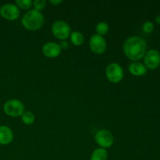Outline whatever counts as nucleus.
I'll list each match as a JSON object with an SVG mask.
<instances>
[{
    "mask_svg": "<svg viewBox=\"0 0 160 160\" xmlns=\"http://www.w3.org/2000/svg\"><path fill=\"white\" fill-rule=\"evenodd\" d=\"M123 50L128 59L133 62H138L145 56L147 50V43L142 37L131 36L124 42Z\"/></svg>",
    "mask_w": 160,
    "mask_h": 160,
    "instance_id": "f257e3e1",
    "label": "nucleus"
},
{
    "mask_svg": "<svg viewBox=\"0 0 160 160\" xmlns=\"http://www.w3.org/2000/svg\"><path fill=\"white\" fill-rule=\"evenodd\" d=\"M45 23V17L41 11L34 9H29L21 19L22 26L30 31L40 30Z\"/></svg>",
    "mask_w": 160,
    "mask_h": 160,
    "instance_id": "f03ea898",
    "label": "nucleus"
},
{
    "mask_svg": "<svg viewBox=\"0 0 160 160\" xmlns=\"http://www.w3.org/2000/svg\"><path fill=\"white\" fill-rule=\"evenodd\" d=\"M3 110L6 115L12 117H21L25 112L24 104L20 100L12 98L9 99L3 105Z\"/></svg>",
    "mask_w": 160,
    "mask_h": 160,
    "instance_id": "7ed1b4c3",
    "label": "nucleus"
},
{
    "mask_svg": "<svg viewBox=\"0 0 160 160\" xmlns=\"http://www.w3.org/2000/svg\"><path fill=\"white\" fill-rule=\"evenodd\" d=\"M71 28L68 23L63 20H57L52 26V33L56 38L60 41H66L70 38Z\"/></svg>",
    "mask_w": 160,
    "mask_h": 160,
    "instance_id": "20e7f679",
    "label": "nucleus"
},
{
    "mask_svg": "<svg viewBox=\"0 0 160 160\" xmlns=\"http://www.w3.org/2000/svg\"><path fill=\"white\" fill-rule=\"evenodd\" d=\"M106 77L111 83L117 84L123 79L124 72L120 64L117 62H111L106 67Z\"/></svg>",
    "mask_w": 160,
    "mask_h": 160,
    "instance_id": "39448f33",
    "label": "nucleus"
},
{
    "mask_svg": "<svg viewBox=\"0 0 160 160\" xmlns=\"http://www.w3.org/2000/svg\"><path fill=\"white\" fill-rule=\"evenodd\" d=\"M95 141L100 148L106 149L112 146L114 143V137L112 133L106 129L97 131L95 135Z\"/></svg>",
    "mask_w": 160,
    "mask_h": 160,
    "instance_id": "423d86ee",
    "label": "nucleus"
},
{
    "mask_svg": "<svg viewBox=\"0 0 160 160\" xmlns=\"http://www.w3.org/2000/svg\"><path fill=\"white\" fill-rule=\"evenodd\" d=\"M89 47L92 52L98 55L102 54L106 52L107 48V42L104 37L95 34L91 36L89 40Z\"/></svg>",
    "mask_w": 160,
    "mask_h": 160,
    "instance_id": "0eeeda50",
    "label": "nucleus"
},
{
    "mask_svg": "<svg viewBox=\"0 0 160 160\" xmlns=\"http://www.w3.org/2000/svg\"><path fill=\"white\" fill-rule=\"evenodd\" d=\"M20 9L12 3H6L0 7V15L5 20L13 21L20 17Z\"/></svg>",
    "mask_w": 160,
    "mask_h": 160,
    "instance_id": "6e6552de",
    "label": "nucleus"
},
{
    "mask_svg": "<svg viewBox=\"0 0 160 160\" xmlns=\"http://www.w3.org/2000/svg\"><path fill=\"white\" fill-rule=\"evenodd\" d=\"M144 65L146 68L155 70L160 65V53L156 49H151L146 52L144 56Z\"/></svg>",
    "mask_w": 160,
    "mask_h": 160,
    "instance_id": "1a4fd4ad",
    "label": "nucleus"
},
{
    "mask_svg": "<svg viewBox=\"0 0 160 160\" xmlns=\"http://www.w3.org/2000/svg\"><path fill=\"white\" fill-rule=\"evenodd\" d=\"M62 52L60 45L54 42H48L42 47V53L47 58L53 59L59 56Z\"/></svg>",
    "mask_w": 160,
    "mask_h": 160,
    "instance_id": "9d476101",
    "label": "nucleus"
},
{
    "mask_svg": "<svg viewBox=\"0 0 160 160\" xmlns=\"http://www.w3.org/2000/svg\"><path fill=\"white\" fill-rule=\"evenodd\" d=\"M13 140V132L12 129L6 125L0 126V145H7Z\"/></svg>",
    "mask_w": 160,
    "mask_h": 160,
    "instance_id": "9b49d317",
    "label": "nucleus"
},
{
    "mask_svg": "<svg viewBox=\"0 0 160 160\" xmlns=\"http://www.w3.org/2000/svg\"><path fill=\"white\" fill-rule=\"evenodd\" d=\"M130 73L135 77L144 76L147 73V68L143 63L140 62H133L128 66Z\"/></svg>",
    "mask_w": 160,
    "mask_h": 160,
    "instance_id": "f8f14e48",
    "label": "nucleus"
},
{
    "mask_svg": "<svg viewBox=\"0 0 160 160\" xmlns=\"http://www.w3.org/2000/svg\"><path fill=\"white\" fill-rule=\"evenodd\" d=\"M70 41L73 45L76 46H81L84 42V36L81 32L78 31H72L70 34Z\"/></svg>",
    "mask_w": 160,
    "mask_h": 160,
    "instance_id": "ddd939ff",
    "label": "nucleus"
},
{
    "mask_svg": "<svg viewBox=\"0 0 160 160\" xmlns=\"http://www.w3.org/2000/svg\"><path fill=\"white\" fill-rule=\"evenodd\" d=\"M108 152L105 148H98L92 152L90 160H107Z\"/></svg>",
    "mask_w": 160,
    "mask_h": 160,
    "instance_id": "4468645a",
    "label": "nucleus"
},
{
    "mask_svg": "<svg viewBox=\"0 0 160 160\" xmlns=\"http://www.w3.org/2000/svg\"><path fill=\"white\" fill-rule=\"evenodd\" d=\"M109 26L106 22L102 21L99 22L95 26V31H96V34H98L100 36H104L109 32Z\"/></svg>",
    "mask_w": 160,
    "mask_h": 160,
    "instance_id": "2eb2a0df",
    "label": "nucleus"
},
{
    "mask_svg": "<svg viewBox=\"0 0 160 160\" xmlns=\"http://www.w3.org/2000/svg\"><path fill=\"white\" fill-rule=\"evenodd\" d=\"M20 117H21V121L25 125H31L35 121V116L30 111H25Z\"/></svg>",
    "mask_w": 160,
    "mask_h": 160,
    "instance_id": "dca6fc26",
    "label": "nucleus"
},
{
    "mask_svg": "<svg viewBox=\"0 0 160 160\" xmlns=\"http://www.w3.org/2000/svg\"><path fill=\"white\" fill-rule=\"evenodd\" d=\"M33 1L31 0H16L15 5L19 8V9H30V8L32 6Z\"/></svg>",
    "mask_w": 160,
    "mask_h": 160,
    "instance_id": "f3484780",
    "label": "nucleus"
},
{
    "mask_svg": "<svg viewBox=\"0 0 160 160\" xmlns=\"http://www.w3.org/2000/svg\"><path fill=\"white\" fill-rule=\"evenodd\" d=\"M47 2L45 0H34L32 6L34 9L38 11H41L46 7Z\"/></svg>",
    "mask_w": 160,
    "mask_h": 160,
    "instance_id": "a211bd4d",
    "label": "nucleus"
},
{
    "mask_svg": "<svg viewBox=\"0 0 160 160\" xmlns=\"http://www.w3.org/2000/svg\"><path fill=\"white\" fill-rule=\"evenodd\" d=\"M142 29L145 33H151L154 30V24L150 21H146L142 25Z\"/></svg>",
    "mask_w": 160,
    "mask_h": 160,
    "instance_id": "6ab92c4d",
    "label": "nucleus"
},
{
    "mask_svg": "<svg viewBox=\"0 0 160 160\" xmlns=\"http://www.w3.org/2000/svg\"><path fill=\"white\" fill-rule=\"evenodd\" d=\"M49 3H51L52 5H53V6H59V5L62 4V1H61V0H51V1H49Z\"/></svg>",
    "mask_w": 160,
    "mask_h": 160,
    "instance_id": "aec40b11",
    "label": "nucleus"
},
{
    "mask_svg": "<svg viewBox=\"0 0 160 160\" xmlns=\"http://www.w3.org/2000/svg\"><path fill=\"white\" fill-rule=\"evenodd\" d=\"M60 45V47H61V48H67V47L69 46V45H68V42H67V41H62V42H61V45Z\"/></svg>",
    "mask_w": 160,
    "mask_h": 160,
    "instance_id": "412c9836",
    "label": "nucleus"
},
{
    "mask_svg": "<svg viewBox=\"0 0 160 160\" xmlns=\"http://www.w3.org/2000/svg\"><path fill=\"white\" fill-rule=\"evenodd\" d=\"M155 20H156V22L158 24H160V16H157L156 17V19H155Z\"/></svg>",
    "mask_w": 160,
    "mask_h": 160,
    "instance_id": "4be33fe9",
    "label": "nucleus"
}]
</instances>
